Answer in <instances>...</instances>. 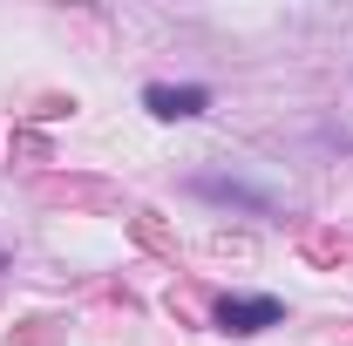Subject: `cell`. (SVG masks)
Here are the masks:
<instances>
[{"label":"cell","instance_id":"3","mask_svg":"<svg viewBox=\"0 0 353 346\" xmlns=\"http://www.w3.org/2000/svg\"><path fill=\"white\" fill-rule=\"evenodd\" d=\"M143 109H150L157 123H190V116L211 109V88L204 82H150L143 88Z\"/></svg>","mask_w":353,"mask_h":346},{"label":"cell","instance_id":"2","mask_svg":"<svg viewBox=\"0 0 353 346\" xmlns=\"http://www.w3.org/2000/svg\"><path fill=\"white\" fill-rule=\"evenodd\" d=\"M211 326L252 340V333H265V326H285V299H272V292H231V299H218Z\"/></svg>","mask_w":353,"mask_h":346},{"label":"cell","instance_id":"4","mask_svg":"<svg viewBox=\"0 0 353 346\" xmlns=\"http://www.w3.org/2000/svg\"><path fill=\"white\" fill-rule=\"evenodd\" d=\"M0 272H7V252H0Z\"/></svg>","mask_w":353,"mask_h":346},{"label":"cell","instance_id":"1","mask_svg":"<svg viewBox=\"0 0 353 346\" xmlns=\"http://www.w3.org/2000/svg\"><path fill=\"white\" fill-rule=\"evenodd\" d=\"M190 197H204V204H218V211H245V217H279V197L265 190V183H245V176H190Z\"/></svg>","mask_w":353,"mask_h":346}]
</instances>
